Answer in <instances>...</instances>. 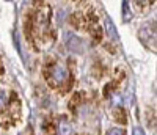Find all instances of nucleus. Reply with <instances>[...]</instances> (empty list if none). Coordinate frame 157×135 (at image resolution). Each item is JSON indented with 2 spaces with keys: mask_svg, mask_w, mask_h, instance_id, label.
<instances>
[{
  "mask_svg": "<svg viewBox=\"0 0 157 135\" xmlns=\"http://www.w3.org/2000/svg\"><path fill=\"white\" fill-rule=\"evenodd\" d=\"M64 39H66V47L74 52V53H82L85 50V44L80 38H78L75 33H71V32H66L64 33Z\"/></svg>",
  "mask_w": 157,
  "mask_h": 135,
  "instance_id": "obj_2",
  "label": "nucleus"
},
{
  "mask_svg": "<svg viewBox=\"0 0 157 135\" xmlns=\"http://www.w3.org/2000/svg\"><path fill=\"white\" fill-rule=\"evenodd\" d=\"M14 46H16L17 52L21 53L22 50H21V41H19V35H17V33H14Z\"/></svg>",
  "mask_w": 157,
  "mask_h": 135,
  "instance_id": "obj_8",
  "label": "nucleus"
},
{
  "mask_svg": "<svg viewBox=\"0 0 157 135\" xmlns=\"http://www.w3.org/2000/svg\"><path fill=\"white\" fill-rule=\"evenodd\" d=\"M105 30H107V33H109V36H110L112 39H115V41H118V39H120V36H118V32H116V27H115V24L112 22L110 17H105Z\"/></svg>",
  "mask_w": 157,
  "mask_h": 135,
  "instance_id": "obj_4",
  "label": "nucleus"
},
{
  "mask_svg": "<svg viewBox=\"0 0 157 135\" xmlns=\"http://www.w3.org/2000/svg\"><path fill=\"white\" fill-rule=\"evenodd\" d=\"M50 80L54 85H64L69 80V71L63 63H57L50 69Z\"/></svg>",
  "mask_w": 157,
  "mask_h": 135,
  "instance_id": "obj_1",
  "label": "nucleus"
},
{
  "mask_svg": "<svg viewBox=\"0 0 157 135\" xmlns=\"http://www.w3.org/2000/svg\"><path fill=\"white\" fill-rule=\"evenodd\" d=\"M138 35H140V39L146 46H152V49H154V43H155V24L152 25V29H151V22L145 24L141 27V30H140Z\"/></svg>",
  "mask_w": 157,
  "mask_h": 135,
  "instance_id": "obj_3",
  "label": "nucleus"
},
{
  "mask_svg": "<svg viewBox=\"0 0 157 135\" xmlns=\"http://www.w3.org/2000/svg\"><path fill=\"white\" fill-rule=\"evenodd\" d=\"M64 16H66V10H58V22L60 24L64 21Z\"/></svg>",
  "mask_w": 157,
  "mask_h": 135,
  "instance_id": "obj_9",
  "label": "nucleus"
},
{
  "mask_svg": "<svg viewBox=\"0 0 157 135\" xmlns=\"http://www.w3.org/2000/svg\"><path fill=\"white\" fill-rule=\"evenodd\" d=\"M6 101H8V94L3 90H0V109H3V105L6 104Z\"/></svg>",
  "mask_w": 157,
  "mask_h": 135,
  "instance_id": "obj_7",
  "label": "nucleus"
},
{
  "mask_svg": "<svg viewBox=\"0 0 157 135\" xmlns=\"http://www.w3.org/2000/svg\"><path fill=\"white\" fill-rule=\"evenodd\" d=\"M137 2H138V3H143V2H146V0H137Z\"/></svg>",
  "mask_w": 157,
  "mask_h": 135,
  "instance_id": "obj_11",
  "label": "nucleus"
},
{
  "mask_svg": "<svg viewBox=\"0 0 157 135\" xmlns=\"http://www.w3.org/2000/svg\"><path fill=\"white\" fill-rule=\"evenodd\" d=\"M107 133H116V135H121V133H124V130H121V129H110Z\"/></svg>",
  "mask_w": 157,
  "mask_h": 135,
  "instance_id": "obj_10",
  "label": "nucleus"
},
{
  "mask_svg": "<svg viewBox=\"0 0 157 135\" xmlns=\"http://www.w3.org/2000/svg\"><path fill=\"white\" fill-rule=\"evenodd\" d=\"M58 132L60 133H71L72 132V129H71V126L66 123V121H60V124H58Z\"/></svg>",
  "mask_w": 157,
  "mask_h": 135,
  "instance_id": "obj_6",
  "label": "nucleus"
},
{
  "mask_svg": "<svg viewBox=\"0 0 157 135\" xmlns=\"http://www.w3.org/2000/svg\"><path fill=\"white\" fill-rule=\"evenodd\" d=\"M123 19H124L126 22H129L130 19H132V13H130V8H129L127 0H124V2H123Z\"/></svg>",
  "mask_w": 157,
  "mask_h": 135,
  "instance_id": "obj_5",
  "label": "nucleus"
}]
</instances>
